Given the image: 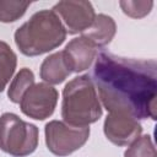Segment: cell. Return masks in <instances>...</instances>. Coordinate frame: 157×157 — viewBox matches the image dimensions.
Returning a JSON list of instances; mask_svg holds the SVG:
<instances>
[{
    "label": "cell",
    "mask_w": 157,
    "mask_h": 157,
    "mask_svg": "<svg viewBox=\"0 0 157 157\" xmlns=\"http://www.w3.org/2000/svg\"><path fill=\"white\" fill-rule=\"evenodd\" d=\"M102 107L91 76L81 75L63 90L61 118L72 126H88L102 117Z\"/></svg>",
    "instance_id": "cell-3"
},
{
    "label": "cell",
    "mask_w": 157,
    "mask_h": 157,
    "mask_svg": "<svg viewBox=\"0 0 157 157\" xmlns=\"http://www.w3.org/2000/svg\"><path fill=\"white\" fill-rule=\"evenodd\" d=\"M117 32L115 21L104 13L96 15L92 25L82 32V37L91 42L96 48H103L112 42Z\"/></svg>",
    "instance_id": "cell-10"
},
{
    "label": "cell",
    "mask_w": 157,
    "mask_h": 157,
    "mask_svg": "<svg viewBox=\"0 0 157 157\" xmlns=\"http://www.w3.org/2000/svg\"><path fill=\"white\" fill-rule=\"evenodd\" d=\"M119 6L125 15L131 18H142L147 16L152 7L153 1L151 0H121L119 1Z\"/></svg>",
    "instance_id": "cell-16"
},
{
    "label": "cell",
    "mask_w": 157,
    "mask_h": 157,
    "mask_svg": "<svg viewBox=\"0 0 157 157\" xmlns=\"http://www.w3.org/2000/svg\"><path fill=\"white\" fill-rule=\"evenodd\" d=\"M17 65V55L11 47L0 40V92H2L6 85L10 82Z\"/></svg>",
    "instance_id": "cell-13"
},
{
    "label": "cell",
    "mask_w": 157,
    "mask_h": 157,
    "mask_svg": "<svg viewBox=\"0 0 157 157\" xmlns=\"http://www.w3.org/2000/svg\"><path fill=\"white\" fill-rule=\"evenodd\" d=\"M105 137L117 146H128L132 144L142 132V126L137 119L121 114L109 113L103 124Z\"/></svg>",
    "instance_id": "cell-8"
},
{
    "label": "cell",
    "mask_w": 157,
    "mask_h": 157,
    "mask_svg": "<svg viewBox=\"0 0 157 157\" xmlns=\"http://www.w3.org/2000/svg\"><path fill=\"white\" fill-rule=\"evenodd\" d=\"M61 23L66 33L76 34L85 32L93 22L96 13L92 4L85 0H64L56 2L52 9Z\"/></svg>",
    "instance_id": "cell-7"
},
{
    "label": "cell",
    "mask_w": 157,
    "mask_h": 157,
    "mask_svg": "<svg viewBox=\"0 0 157 157\" xmlns=\"http://www.w3.org/2000/svg\"><path fill=\"white\" fill-rule=\"evenodd\" d=\"M39 131L34 124L22 120L13 113L0 117V150L12 157H26L38 146Z\"/></svg>",
    "instance_id": "cell-4"
},
{
    "label": "cell",
    "mask_w": 157,
    "mask_h": 157,
    "mask_svg": "<svg viewBox=\"0 0 157 157\" xmlns=\"http://www.w3.org/2000/svg\"><path fill=\"white\" fill-rule=\"evenodd\" d=\"M44 135L48 150L58 157H66L87 142L90 128L72 126L61 120H52L45 124Z\"/></svg>",
    "instance_id": "cell-5"
},
{
    "label": "cell",
    "mask_w": 157,
    "mask_h": 157,
    "mask_svg": "<svg viewBox=\"0 0 157 157\" xmlns=\"http://www.w3.org/2000/svg\"><path fill=\"white\" fill-rule=\"evenodd\" d=\"M34 85V74L28 67H22L16 76L12 78L9 90L7 97L12 103H20L26 91Z\"/></svg>",
    "instance_id": "cell-12"
},
{
    "label": "cell",
    "mask_w": 157,
    "mask_h": 157,
    "mask_svg": "<svg viewBox=\"0 0 157 157\" xmlns=\"http://www.w3.org/2000/svg\"><path fill=\"white\" fill-rule=\"evenodd\" d=\"M66 29L53 10H40L15 32V44L26 56L52 52L65 42Z\"/></svg>",
    "instance_id": "cell-2"
},
{
    "label": "cell",
    "mask_w": 157,
    "mask_h": 157,
    "mask_svg": "<svg viewBox=\"0 0 157 157\" xmlns=\"http://www.w3.org/2000/svg\"><path fill=\"white\" fill-rule=\"evenodd\" d=\"M91 78L109 113H121L135 119H156L155 59H131L101 50L94 59Z\"/></svg>",
    "instance_id": "cell-1"
},
{
    "label": "cell",
    "mask_w": 157,
    "mask_h": 157,
    "mask_svg": "<svg viewBox=\"0 0 157 157\" xmlns=\"http://www.w3.org/2000/svg\"><path fill=\"white\" fill-rule=\"evenodd\" d=\"M124 157H157L151 135H142L137 137L125 150Z\"/></svg>",
    "instance_id": "cell-15"
},
{
    "label": "cell",
    "mask_w": 157,
    "mask_h": 157,
    "mask_svg": "<svg viewBox=\"0 0 157 157\" xmlns=\"http://www.w3.org/2000/svg\"><path fill=\"white\" fill-rule=\"evenodd\" d=\"M31 1H17V0H0V22L10 23L21 18Z\"/></svg>",
    "instance_id": "cell-14"
},
{
    "label": "cell",
    "mask_w": 157,
    "mask_h": 157,
    "mask_svg": "<svg viewBox=\"0 0 157 157\" xmlns=\"http://www.w3.org/2000/svg\"><path fill=\"white\" fill-rule=\"evenodd\" d=\"M70 74L71 70L64 59L63 52H56L48 55L43 60L39 70L40 78L48 85H59L65 81Z\"/></svg>",
    "instance_id": "cell-11"
},
{
    "label": "cell",
    "mask_w": 157,
    "mask_h": 157,
    "mask_svg": "<svg viewBox=\"0 0 157 157\" xmlns=\"http://www.w3.org/2000/svg\"><path fill=\"white\" fill-rule=\"evenodd\" d=\"M61 52L71 72L90 69L97 56V48L82 36L71 39Z\"/></svg>",
    "instance_id": "cell-9"
},
{
    "label": "cell",
    "mask_w": 157,
    "mask_h": 157,
    "mask_svg": "<svg viewBox=\"0 0 157 157\" xmlns=\"http://www.w3.org/2000/svg\"><path fill=\"white\" fill-rule=\"evenodd\" d=\"M58 98L59 93L52 85L45 82L34 83L23 94L20 102V108L28 118L44 120L54 113Z\"/></svg>",
    "instance_id": "cell-6"
}]
</instances>
